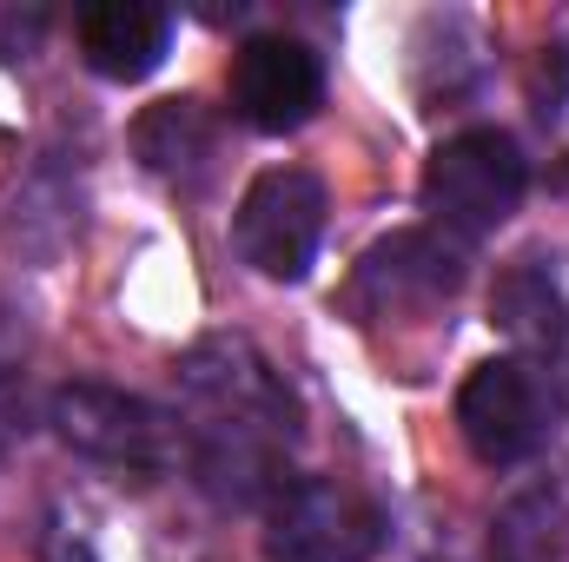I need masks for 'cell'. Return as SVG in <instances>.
Segmentation results:
<instances>
[{
    "label": "cell",
    "mask_w": 569,
    "mask_h": 562,
    "mask_svg": "<svg viewBox=\"0 0 569 562\" xmlns=\"http://www.w3.org/2000/svg\"><path fill=\"white\" fill-rule=\"evenodd\" d=\"M27 436V384L0 364V450H13Z\"/></svg>",
    "instance_id": "9a60e30c"
},
{
    "label": "cell",
    "mask_w": 569,
    "mask_h": 562,
    "mask_svg": "<svg viewBox=\"0 0 569 562\" xmlns=\"http://www.w3.org/2000/svg\"><path fill=\"white\" fill-rule=\"evenodd\" d=\"M550 418H557V398L530 358H490L457 391V430L477 450V463H490V470L530 463L550 436Z\"/></svg>",
    "instance_id": "8992f818"
},
{
    "label": "cell",
    "mask_w": 569,
    "mask_h": 562,
    "mask_svg": "<svg viewBox=\"0 0 569 562\" xmlns=\"http://www.w3.org/2000/svg\"><path fill=\"white\" fill-rule=\"evenodd\" d=\"M523 192H530V159L497 127L450 133L425 165V212H430V225L450 232V239L497 232L523 205Z\"/></svg>",
    "instance_id": "3957f363"
},
{
    "label": "cell",
    "mask_w": 569,
    "mask_h": 562,
    "mask_svg": "<svg viewBox=\"0 0 569 562\" xmlns=\"http://www.w3.org/2000/svg\"><path fill=\"white\" fill-rule=\"evenodd\" d=\"M73 33H80V60L100 80H146L166 60L172 13L140 7V0H107V7H87Z\"/></svg>",
    "instance_id": "30bf717a"
},
{
    "label": "cell",
    "mask_w": 569,
    "mask_h": 562,
    "mask_svg": "<svg viewBox=\"0 0 569 562\" xmlns=\"http://www.w3.org/2000/svg\"><path fill=\"white\" fill-rule=\"evenodd\" d=\"M318 239H325V185L305 165H272L246 185L232 212V245L259 279H305V265L318 259Z\"/></svg>",
    "instance_id": "52a82bcc"
},
{
    "label": "cell",
    "mask_w": 569,
    "mask_h": 562,
    "mask_svg": "<svg viewBox=\"0 0 569 562\" xmlns=\"http://www.w3.org/2000/svg\"><path fill=\"white\" fill-rule=\"evenodd\" d=\"M298 411L246 338H206L179 358V450L219 510H272L291 483Z\"/></svg>",
    "instance_id": "6da1fadb"
},
{
    "label": "cell",
    "mask_w": 569,
    "mask_h": 562,
    "mask_svg": "<svg viewBox=\"0 0 569 562\" xmlns=\"http://www.w3.org/2000/svg\"><path fill=\"white\" fill-rule=\"evenodd\" d=\"M47 40V13L40 7H0V60H20Z\"/></svg>",
    "instance_id": "5bb4252c"
},
{
    "label": "cell",
    "mask_w": 569,
    "mask_h": 562,
    "mask_svg": "<svg viewBox=\"0 0 569 562\" xmlns=\"http://www.w3.org/2000/svg\"><path fill=\"white\" fill-rule=\"evenodd\" d=\"M140 152L159 165V172H186V165H199V159L212 152V127L199 120V107H192V100H166V107H152V113H146Z\"/></svg>",
    "instance_id": "4fadbf2b"
},
{
    "label": "cell",
    "mask_w": 569,
    "mask_h": 562,
    "mask_svg": "<svg viewBox=\"0 0 569 562\" xmlns=\"http://www.w3.org/2000/svg\"><path fill=\"white\" fill-rule=\"evenodd\" d=\"M391 523L378 496L345 476H291L266 510V556L272 562H371Z\"/></svg>",
    "instance_id": "277c9868"
},
{
    "label": "cell",
    "mask_w": 569,
    "mask_h": 562,
    "mask_svg": "<svg viewBox=\"0 0 569 562\" xmlns=\"http://www.w3.org/2000/svg\"><path fill=\"white\" fill-rule=\"evenodd\" d=\"M490 318H497V331L517 344V351H530V358H563L569 351V291L563 279L550 272V265H517L510 279L497 284V298H490Z\"/></svg>",
    "instance_id": "8fae6325"
},
{
    "label": "cell",
    "mask_w": 569,
    "mask_h": 562,
    "mask_svg": "<svg viewBox=\"0 0 569 562\" xmlns=\"http://www.w3.org/2000/svg\"><path fill=\"white\" fill-rule=\"evenodd\" d=\"M325 107V60L291 33H252L232 60V113L252 133H298Z\"/></svg>",
    "instance_id": "ba28073f"
},
{
    "label": "cell",
    "mask_w": 569,
    "mask_h": 562,
    "mask_svg": "<svg viewBox=\"0 0 569 562\" xmlns=\"http://www.w3.org/2000/svg\"><path fill=\"white\" fill-rule=\"evenodd\" d=\"M40 556L47 562H192L186 556V523L159 496H146L120 476L67 483L47 503Z\"/></svg>",
    "instance_id": "7a4b0ae2"
},
{
    "label": "cell",
    "mask_w": 569,
    "mask_h": 562,
    "mask_svg": "<svg viewBox=\"0 0 569 562\" xmlns=\"http://www.w3.org/2000/svg\"><path fill=\"white\" fill-rule=\"evenodd\" d=\"M569 556V503L550 483L517 490L490 523V562H563Z\"/></svg>",
    "instance_id": "7c38bea8"
},
{
    "label": "cell",
    "mask_w": 569,
    "mask_h": 562,
    "mask_svg": "<svg viewBox=\"0 0 569 562\" xmlns=\"http://www.w3.org/2000/svg\"><path fill=\"white\" fill-rule=\"evenodd\" d=\"M47 423H53V436L67 450H80L87 463L120 470V476H152L179 450V423L159 404H146L133 391H113V384H67V391H53Z\"/></svg>",
    "instance_id": "5b68a950"
},
{
    "label": "cell",
    "mask_w": 569,
    "mask_h": 562,
    "mask_svg": "<svg viewBox=\"0 0 569 562\" xmlns=\"http://www.w3.org/2000/svg\"><path fill=\"white\" fill-rule=\"evenodd\" d=\"M450 284H457V252L437 232H398V239H385L365 259L358 298H365V311L398 318V311H418V304L450 298Z\"/></svg>",
    "instance_id": "9c48e42d"
}]
</instances>
